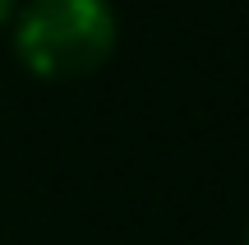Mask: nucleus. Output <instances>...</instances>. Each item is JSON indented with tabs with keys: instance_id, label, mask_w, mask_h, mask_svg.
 <instances>
[{
	"instance_id": "nucleus-1",
	"label": "nucleus",
	"mask_w": 249,
	"mask_h": 245,
	"mask_svg": "<svg viewBox=\"0 0 249 245\" xmlns=\"http://www.w3.org/2000/svg\"><path fill=\"white\" fill-rule=\"evenodd\" d=\"M120 19L111 0H28L14 14V56L42 83H74L116 51Z\"/></svg>"
},
{
	"instance_id": "nucleus-2",
	"label": "nucleus",
	"mask_w": 249,
	"mask_h": 245,
	"mask_svg": "<svg viewBox=\"0 0 249 245\" xmlns=\"http://www.w3.org/2000/svg\"><path fill=\"white\" fill-rule=\"evenodd\" d=\"M14 14H18V0H0V28H5Z\"/></svg>"
},
{
	"instance_id": "nucleus-3",
	"label": "nucleus",
	"mask_w": 249,
	"mask_h": 245,
	"mask_svg": "<svg viewBox=\"0 0 249 245\" xmlns=\"http://www.w3.org/2000/svg\"><path fill=\"white\" fill-rule=\"evenodd\" d=\"M245 245H249V231H245Z\"/></svg>"
}]
</instances>
